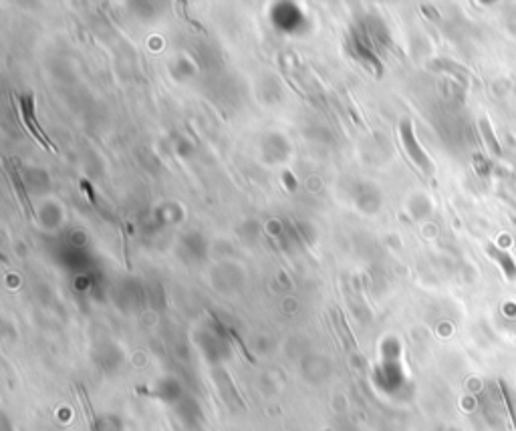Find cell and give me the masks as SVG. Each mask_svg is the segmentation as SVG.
Wrapping results in <instances>:
<instances>
[{"mask_svg":"<svg viewBox=\"0 0 516 431\" xmlns=\"http://www.w3.org/2000/svg\"><path fill=\"white\" fill-rule=\"evenodd\" d=\"M400 135H402L405 152H407V155L412 157V162H414V164H416V166H418L424 174H428V176L433 174L432 159L426 155V152L421 150V145H419L418 140H416L412 121H402V123H400Z\"/></svg>","mask_w":516,"mask_h":431,"instance_id":"cell-1","label":"cell"},{"mask_svg":"<svg viewBox=\"0 0 516 431\" xmlns=\"http://www.w3.org/2000/svg\"><path fill=\"white\" fill-rule=\"evenodd\" d=\"M20 109H23V121H25V126H27V129L30 131V135L39 141L44 150L56 152L55 145L51 143V140L44 135V131H42L41 127H39V123H37V115H35V97H32V95H23V97H20Z\"/></svg>","mask_w":516,"mask_h":431,"instance_id":"cell-2","label":"cell"},{"mask_svg":"<svg viewBox=\"0 0 516 431\" xmlns=\"http://www.w3.org/2000/svg\"><path fill=\"white\" fill-rule=\"evenodd\" d=\"M480 131H482V135H484V141H486V145H488V150L494 155H500V143L496 140V135H494V131H492V127H490L488 119L484 117V119H480Z\"/></svg>","mask_w":516,"mask_h":431,"instance_id":"cell-3","label":"cell"},{"mask_svg":"<svg viewBox=\"0 0 516 431\" xmlns=\"http://www.w3.org/2000/svg\"><path fill=\"white\" fill-rule=\"evenodd\" d=\"M11 178H13L14 190L18 192V198H20V202H23V208L27 210L28 216H32V218H35V210H32V206L28 204V198H27V194H25V190H23V181H20V176L16 174V169H14V167H11Z\"/></svg>","mask_w":516,"mask_h":431,"instance_id":"cell-4","label":"cell"}]
</instances>
